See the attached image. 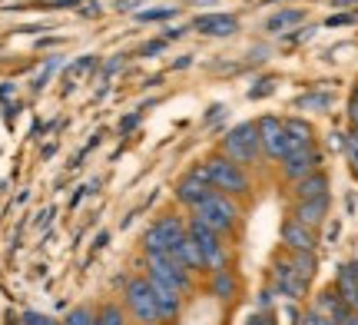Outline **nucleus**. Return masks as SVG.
<instances>
[{"mask_svg":"<svg viewBox=\"0 0 358 325\" xmlns=\"http://www.w3.org/2000/svg\"><path fill=\"white\" fill-rule=\"evenodd\" d=\"M189 216L192 219H199L203 226H209V229H216V233L226 236V239L236 236L239 233V226H243V206H239V199L219 193V189H213V193L206 196Z\"/></svg>","mask_w":358,"mask_h":325,"instance_id":"1","label":"nucleus"},{"mask_svg":"<svg viewBox=\"0 0 358 325\" xmlns=\"http://www.w3.org/2000/svg\"><path fill=\"white\" fill-rule=\"evenodd\" d=\"M136 266H143V275L150 279V282H156V286H166L173 289V292H179V296H186L189 299L192 292H196V279L199 275H192L189 269H182L169 252H153V256H143Z\"/></svg>","mask_w":358,"mask_h":325,"instance_id":"2","label":"nucleus"},{"mask_svg":"<svg viewBox=\"0 0 358 325\" xmlns=\"http://www.w3.org/2000/svg\"><path fill=\"white\" fill-rule=\"evenodd\" d=\"M206 166V176L213 182V189L219 193L232 196V199H245V196H252V173L239 163H232L229 157H222V153H213V157L203 159Z\"/></svg>","mask_w":358,"mask_h":325,"instance_id":"3","label":"nucleus"},{"mask_svg":"<svg viewBox=\"0 0 358 325\" xmlns=\"http://www.w3.org/2000/svg\"><path fill=\"white\" fill-rule=\"evenodd\" d=\"M120 302L127 309L129 322L133 325H159V312H156V299H153V282L143 273L127 275Z\"/></svg>","mask_w":358,"mask_h":325,"instance_id":"4","label":"nucleus"},{"mask_svg":"<svg viewBox=\"0 0 358 325\" xmlns=\"http://www.w3.org/2000/svg\"><path fill=\"white\" fill-rule=\"evenodd\" d=\"M219 153H222V157H229L232 163H239V166H245V169L259 166V159H262L259 127L256 123H239V127H232V130L222 136Z\"/></svg>","mask_w":358,"mask_h":325,"instance_id":"5","label":"nucleus"},{"mask_svg":"<svg viewBox=\"0 0 358 325\" xmlns=\"http://www.w3.org/2000/svg\"><path fill=\"white\" fill-rule=\"evenodd\" d=\"M189 233V216H179V212H159L153 219V226L143 233V256H153V252H169L182 236Z\"/></svg>","mask_w":358,"mask_h":325,"instance_id":"6","label":"nucleus"},{"mask_svg":"<svg viewBox=\"0 0 358 325\" xmlns=\"http://www.w3.org/2000/svg\"><path fill=\"white\" fill-rule=\"evenodd\" d=\"M189 236L196 239V246L203 252L206 275L219 273V269H232V249H229V239H226V236H219L216 229L203 226V222L192 219V216H189Z\"/></svg>","mask_w":358,"mask_h":325,"instance_id":"7","label":"nucleus"},{"mask_svg":"<svg viewBox=\"0 0 358 325\" xmlns=\"http://www.w3.org/2000/svg\"><path fill=\"white\" fill-rule=\"evenodd\" d=\"M268 279H272V292L282 296V299H289V302H302L308 296V286H312V282H306V279L292 269V262H289V252H285V249H279V252L272 256Z\"/></svg>","mask_w":358,"mask_h":325,"instance_id":"8","label":"nucleus"},{"mask_svg":"<svg viewBox=\"0 0 358 325\" xmlns=\"http://www.w3.org/2000/svg\"><path fill=\"white\" fill-rule=\"evenodd\" d=\"M322 163H325L322 150L319 146H308V150H299V153H289V157L279 159V176L285 186H292V182L312 176L315 169H322Z\"/></svg>","mask_w":358,"mask_h":325,"instance_id":"9","label":"nucleus"},{"mask_svg":"<svg viewBox=\"0 0 358 325\" xmlns=\"http://www.w3.org/2000/svg\"><path fill=\"white\" fill-rule=\"evenodd\" d=\"M209 193H213V182H209V176H206L203 163H196V166H192L186 176H179V182H176V203L179 206H186L189 212L199 206Z\"/></svg>","mask_w":358,"mask_h":325,"instance_id":"10","label":"nucleus"},{"mask_svg":"<svg viewBox=\"0 0 358 325\" xmlns=\"http://www.w3.org/2000/svg\"><path fill=\"white\" fill-rule=\"evenodd\" d=\"M279 243L289 252H315L322 236H319V229H308L306 222H299L295 216H285L279 226Z\"/></svg>","mask_w":358,"mask_h":325,"instance_id":"11","label":"nucleus"},{"mask_svg":"<svg viewBox=\"0 0 358 325\" xmlns=\"http://www.w3.org/2000/svg\"><path fill=\"white\" fill-rule=\"evenodd\" d=\"M289 216H295L299 222H306L308 229H319L322 233V226H325L329 216H332V193L315 196V199H299V203H292Z\"/></svg>","mask_w":358,"mask_h":325,"instance_id":"12","label":"nucleus"},{"mask_svg":"<svg viewBox=\"0 0 358 325\" xmlns=\"http://www.w3.org/2000/svg\"><path fill=\"white\" fill-rule=\"evenodd\" d=\"M256 127L259 140H262V157L279 163L285 157V123H282V117H262L256 120Z\"/></svg>","mask_w":358,"mask_h":325,"instance_id":"13","label":"nucleus"},{"mask_svg":"<svg viewBox=\"0 0 358 325\" xmlns=\"http://www.w3.org/2000/svg\"><path fill=\"white\" fill-rule=\"evenodd\" d=\"M153 299H156V312H159V325H179L182 309H186V296L153 282Z\"/></svg>","mask_w":358,"mask_h":325,"instance_id":"14","label":"nucleus"},{"mask_svg":"<svg viewBox=\"0 0 358 325\" xmlns=\"http://www.w3.org/2000/svg\"><path fill=\"white\" fill-rule=\"evenodd\" d=\"M285 123V157L289 153H299V150H308V146H315V130H312V123L302 117H289L282 120Z\"/></svg>","mask_w":358,"mask_h":325,"instance_id":"15","label":"nucleus"},{"mask_svg":"<svg viewBox=\"0 0 358 325\" xmlns=\"http://www.w3.org/2000/svg\"><path fill=\"white\" fill-rule=\"evenodd\" d=\"M169 256H173L182 269H189L192 275H206V259H203V252H199V246H196V239H192L189 233L169 249Z\"/></svg>","mask_w":358,"mask_h":325,"instance_id":"16","label":"nucleus"},{"mask_svg":"<svg viewBox=\"0 0 358 325\" xmlns=\"http://www.w3.org/2000/svg\"><path fill=\"white\" fill-rule=\"evenodd\" d=\"M335 292L342 296V302H345L352 312H358V275L355 269H352V262H342L338 269H335Z\"/></svg>","mask_w":358,"mask_h":325,"instance_id":"17","label":"nucleus"},{"mask_svg":"<svg viewBox=\"0 0 358 325\" xmlns=\"http://www.w3.org/2000/svg\"><path fill=\"white\" fill-rule=\"evenodd\" d=\"M192 27H196L199 34H206V37H229V34L239 30V20H236L232 13H203Z\"/></svg>","mask_w":358,"mask_h":325,"instance_id":"18","label":"nucleus"},{"mask_svg":"<svg viewBox=\"0 0 358 325\" xmlns=\"http://www.w3.org/2000/svg\"><path fill=\"white\" fill-rule=\"evenodd\" d=\"M289 193H292V203H299V199H315V196H329V173H325V169H315L312 176L292 182Z\"/></svg>","mask_w":358,"mask_h":325,"instance_id":"19","label":"nucleus"},{"mask_svg":"<svg viewBox=\"0 0 358 325\" xmlns=\"http://www.w3.org/2000/svg\"><path fill=\"white\" fill-rule=\"evenodd\" d=\"M209 282H206V289H209V296L219 302H232L236 296H239V279H236V273L232 269H219V273L206 275Z\"/></svg>","mask_w":358,"mask_h":325,"instance_id":"20","label":"nucleus"},{"mask_svg":"<svg viewBox=\"0 0 358 325\" xmlns=\"http://www.w3.org/2000/svg\"><path fill=\"white\" fill-rule=\"evenodd\" d=\"M312 309H315V312H322L325 319H332V322H338V319L348 312V305L342 302V296L335 292V286L322 289L319 296H315V305H312Z\"/></svg>","mask_w":358,"mask_h":325,"instance_id":"21","label":"nucleus"},{"mask_svg":"<svg viewBox=\"0 0 358 325\" xmlns=\"http://www.w3.org/2000/svg\"><path fill=\"white\" fill-rule=\"evenodd\" d=\"M93 325H133L129 322L127 309H123V302H103L100 309H96V319Z\"/></svg>","mask_w":358,"mask_h":325,"instance_id":"22","label":"nucleus"},{"mask_svg":"<svg viewBox=\"0 0 358 325\" xmlns=\"http://www.w3.org/2000/svg\"><path fill=\"white\" fill-rule=\"evenodd\" d=\"M285 252H289V249H285ZM289 262H292V269L302 275L306 282H312L315 273H319V256H315V252H289Z\"/></svg>","mask_w":358,"mask_h":325,"instance_id":"23","label":"nucleus"},{"mask_svg":"<svg viewBox=\"0 0 358 325\" xmlns=\"http://www.w3.org/2000/svg\"><path fill=\"white\" fill-rule=\"evenodd\" d=\"M302 20H306V13L302 10H279L266 20V30L268 34H282V30H292V27L302 24Z\"/></svg>","mask_w":358,"mask_h":325,"instance_id":"24","label":"nucleus"},{"mask_svg":"<svg viewBox=\"0 0 358 325\" xmlns=\"http://www.w3.org/2000/svg\"><path fill=\"white\" fill-rule=\"evenodd\" d=\"M93 319H96V309H93V305H73V309L60 319V325H93Z\"/></svg>","mask_w":358,"mask_h":325,"instance_id":"25","label":"nucleus"},{"mask_svg":"<svg viewBox=\"0 0 358 325\" xmlns=\"http://www.w3.org/2000/svg\"><path fill=\"white\" fill-rule=\"evenodd\" d=\"M295 106H299V110H329V106H332V93H308V96H299Z\"/></svg>","mask_w":358,"mask_h":325,"instance_id":"26","label":"nucleus"},{"mask_svg":"<svg viewBox=\"0 0 358 325\" xmlns=\"http://www.w3.org/2000/svg\"><path fill=\"white\" fill-rule=\"evenodd\" d=\"M342 153H345V159H348L352 176L358 180V136L355 133H345V140H342Z\"/></svg>","mask_w":358,"mask_h":325,"instance_id":"27","label":"nucleus"},{"mask_svg":"<svg viewBox=\"0 0 358 325\" xmlns=\"http://www.w3.org/2000/svg\"><path fill=\"white\" fill-rule=\"evenodd\" d=\"M90 66H93V57H80L77 66H70V73H66V80H70V83H77V80L83 77V73H87Z\"/></svg>","mask_w":358,"mask_h":325,"instance_id":"28","label":"nucleus"},{"mask_svg":"<svg viewBox=\"0 0 358 325\" xmlns=\"http://www.w3.org/2000/svg\"><path fill=\"white\" fill-rule=\"evenodd\" d=\"M20 319H24V325H60L57 319H50V315H43V312H34V309L24 312Z\"/></svg>","mask_w":358,"mask_h":325,"instance_id":"29","label":"nucleus"},{"mask_svg":"<svg viewBox=\"0 0 358 325\" xmlns=\"http://www.w3.org/2000/svg\"><path fill=\"white\" fill-rule=\"evenodd\" d=\"M176 10H143L140 20H166V17H173Z\"/></svg>","mask_w":358,"mask_h":325,"instance_id":"30","label":"nucleus"},{"mask_svg":"<svg viewBox=\"0 0 358 325\" xmlns=\"http://www.w3.org/2000/svg\"><path fill=\"white\" fill-rule=\"evenodd\" d=\"M272 296H275V292H272V289H266V292H259L256 305H259V309H262V312H268V309H272Z\"/></svg>","mask_w":358,"mask_h":325,"instance_id":"31","label":"nucleus"},{"mask_svg":"<svg viewBox=\"0 0 358 325\" xmlns=\"http://www.w3.org/2000/svg\"><path fill=\"white\" fill-rule=\"evenodd\" d=\"M348 123L352 130H358V100H348Z\"/></svg>","mask_w":358,"mask_h":325,"instance_id":"32","label":"nucleus"},{"mask_svg":"<svg viewBox=\"0 0 358 325\" xmlns=\"http://www.w3.org/2000/svg\"><path fill=\"white\" fill-rule=\"evenodd\" d=\"M355 17L352 13H342V17H329V27H342V24H352Z\"/></svg>","mask_w":358,"mask_h":325,"instance_id":"33","label":"nucleus"},{"mask_svg":"<svg viewBox=\"0 0 358 325\" xmlns=\"http://www.w3.org/2000/svg\"><path fill=\"white\" fill-rule=\"evenodd\" d=\"M262 93H272V80H262V87H252L249 96H262Z\"/></svg>","mask_w":358,"mask_h":325,"instance_id":"34","label":"nucleus"},{"mask_svg":"<svg viewBox=\"0 0 358 325\" xmlns=\"http://www.w3.org/2000/svg\"><path fill=\"white\" fill-rule=\"evenodd\" d=\"M335 325H358V312H352V309H348V312L342 315V319H338Z\"/></svg>","mask_w":358,"mask_h":325,"instance_id":"35","label":"nucleus"},{"mask_svg":"<svg viewBox=\"0 0 358 325\" xmlns=\"http://www.w3.org/2000/svg\"><path fill=\"white\" fill-rule=\"evenodd\" d=\"M7 325H24V319H10V322H7Z\"/></svg>","mask_w":358,"mask_h":325,"instance_id":"36","label":"nucleus"},{"mask_svg":"<svg viewBox=\"0 0 358 325\" xmlns=\"http://www.w3.org/2000/svg\"><path fill=\"white\" fill-rule=\"evenodd\" d=\"M352 100H358V83H355V90H352Z\"/></svg>","mask_w":358,"mask_h":325,"instance_id":"37","label":"nucleus"},{"mask_svg":"<svg viewBox=\"0 0 358 325\" xmlns=\"http://www.w3.org/2000/svg\"><path fill=\"white\" fill-rule=\"evenodd\" d=\"M352 133H355V136H358V130H352Z\"/></svg>","mask_w":358,"mask_h":325,"instance_id":"38","label":"nucleus"},{"mask_svg":"<svg viewBox=\"0 0 358 325\" xmlns=\"http://www.w3.org/2000/svg\"><path fill=\"white\" fill-rule=\"evenodd\" d=\"M266 3H268V0H266Z\"/></svg>","mask_w":358,"mask_h":325,"instance_id":"39","label":"nucleus"},{"mask_svg":"<svg viewBox=\"0 0 358 325\" xmlns=\"http://www.w3.org/2000/svg\"><path fill=\"white\" fill-rule=\"evenodd\" d=\"M295 325H299V322H295Z\"/></svg>","mask_w":358,"mask_h":325,"instance_id":"40","label":"nucleus"}]
</instances>
